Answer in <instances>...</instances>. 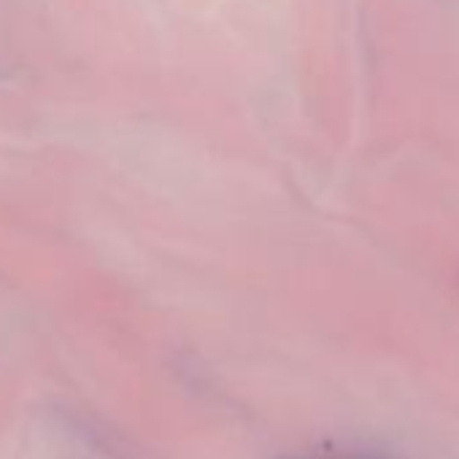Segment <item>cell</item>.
<instances>
[{
  "instance_id": "cell-1",
  "label": "cell",
  "mask_w": 459,
  "mask_h": 459,
  "mask_svg": "<svg viewBox=\"0 0 459 459\" xmlns=\"http://www.w3.org/2000/svg\"><path fill=\"white\" fill-rule=\"evenodd\" d=\"M330 459H384V456H368V454H357V456H330Z\"/></svg>"
}]
</instances>
